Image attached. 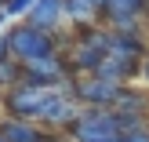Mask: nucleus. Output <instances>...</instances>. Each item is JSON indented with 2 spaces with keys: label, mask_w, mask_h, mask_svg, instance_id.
Instances as JSON below:
<instances>
[{
  "label": "nucleus",
  "mask_w": 149,
  "mask_h": 142,
  "mask_svg": "<svg viewBox=\"0 0 149 142\" xmlns=\"http://www.w3.org/2000/svg\"><path fill=\"white\" fill-rule=\"evenodd\" d=\"M4 139H7V142H44L33 128H29V124H22V120L4 124Z\"/></svg>",
  "instance_id": "nucleus-6"
},
{
  "label": "nucleus",
  "mask_w": 149,
  "mask_h": 142,
  "mask_svg": "<svg viewBox=\"0 0 149 142\" xmlns=\"http://www.w3.org/2000/svg\"><path fill=\"white\" fill-rule=\"evenodd\" d=\"M58 18H62V0H33L29 4V26L51 33L58 26Z\"/></svg>",
  "instance_id": "nucleus-4"
},
{
  "label": "nucleus",
  "mask_w": 149,
  "mask_h": 142,
  "mask_svg": "<svg viewBox=\"0 0 149 142\" xmlns=\"http://www.w3.org/2000/svg\"><path fill=\"white\" fill-rule=\"evenodd\" d=\"M120 142H149V131L138 124V128H131V131H124L120 135Z\"/></svg>",
  "instance_id": "nucleus-9"
},
{
  "label": "nucleus",
  "mask_w": 149,
  "mask_h": 142,
  "mask_svg": "<svg viewBox=\"0 0 149 142\" xmlns=\"http://www.w3.org/2000/svg\"><path fill=\"white\" fill-rule=\"evenodd\" d=\"M84 4H87V7H102V0H84Z\"/></svg>",
  "instance_id": "nucleus-11"
},
{
  "label": "nucleus",
  "mask_w": 149,
  "mask_h": 142,
  "mask_svg": "<svg viewBox=\"0 0 149 142\" xmlns=\"http://www.w3.org/2000/svg\"><path fill=\"white\" fill-rule=\"evenodd\" d=\"M33 0H4V15H22Z\"/></svg>",
  "instance_id": "nucleus-10"
},
{
  "label": "nucleus",
  "mask_w": 149,
  "mask_h": 142,
  "mask_svg": "<svg viewBox=\"0 0 149 142\" xmlns=\"http://www.w3.org/2000/svg\"><path fill=\"white\" fill-rule=\"evenodd\" d=\"M29 73H40V77H58V62L55 55H40V58H26Z\"/></svg>",
  "instance_id": "nucleus-7"
},
{
  "label": "nucleus",
  "mask_w": 149,
  "mask_h": 142,
  "mask_svg": "<svg viewBox=\"0 0 149 142\" xmlns=\"http://www.w3.org/2000/svg\"><path fill=\"white\" fill-rule=\"evenodd\" d=\"M18 66L15 62H7V58H0V84H18Z\"/></svg>",
  "instance_id": "nucleus-8"
},
{
  "label": "nucleus",
  "mask_w": 149,
  "mask_h": 142,
  "mask_svg": "<svg viewBox=\"0 0 149 142\" xmlns=\"http://www.w3.org/2000/svg\"><path fill=\"white\" fill-rule=\"evenodd\" d=\"M11 109L18 117H47V120H69L73 106L62 99V95H51L47 87H15L11 91Z\"/></svg>",
  "instance_id": "nucleus-1"
},
{
  "label": "nucleus",
  "mask_w": 149,
  "mask_h": 142,
  "mask_svg": "<svg viewBox=\"0 0 149 142\" xmlns=\"http://www.w3.org/2000/svg\"><path fill=\"white\" fill-rule=\"evenodd\" d=\"M77 139L80 142H120V131H116V117L102 113V109H91L77 120Z\"/></svg>",
  "instance_id": "nucleus-3"
},
{
  "label": "nucleus",
  "mask_w": 149,
  "mask_h": 142,
  "mask_svg": "<svg viewBox=\"0 0 149 142\" xmlns=\"http://www.w3.org/2000/svg\"><path fill=\"white\" fill-rule=\"evenodd\" d=\"M146 77H149V62H146Z\"/></svg>",
  "instance_id": "nucleus-12"
},
{
  "label": "nucleus",
  "mask_w": 149,
  "mask_h": 142,
  "mask_svg": "<svg viewBox=\"0 0 149 142\" xmlns=\"http://www.w3.org/2000/svg\"><path fill=\"white\" fill-rule=\"evenodd\" d=\"M0 4H4V0H0Z\"/></svg>",
  "instance_id": "nucleus-13"
},
{
  "label": "nucleus",
  "mask_w": 149,
  "mask_h": 142,
  "mask_svg": "<svg viewBox=\"0 0 149 142\" xmlns=\"http://www.w3.org/2000/svg\"><path fill=\"white\" fill-rule=\"evenodd\" d=\"M7 48H11L15 58H40V55H55V40H51V33H44V29L36 26H18L7 33Z\"/></svg>",
  "instance_id": "nucleus-2"
},
{
  "label": "nucleus",
  "mask_w": 149,
  "mask_h": 142,
  "mask_svg": "<svg viewBox=\"0 0 149 142\" xmlns=\"http://www.w3.org/2000/svg\"><path fill=\"white\" fill-rule=\"evenodd\" d=\"M80 95L84 99H91V102H113L116 95H120V87L113 84V80H91V84H80Z\"/></svg>",
  "instance_id": "nucleus-5"
}]
</instances>
